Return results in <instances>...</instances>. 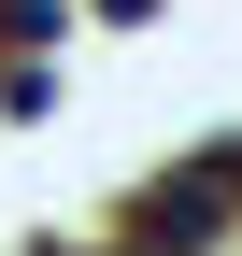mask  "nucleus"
Masks as SVG:
<instances>
[{
    "instance_id": "1",
    "label": "nucleus",
    "mask_w": 242,
    "mask_h": 256,
    "mask_svg": "<svg viewBox=\"0 0 242 256\" xmlns=\"http://www.w3.org/2000/svg\"><path fill=\"white\" fill-rule=\"evenodd\" d=\"M228 200H242V185H228V156H200V171H171L157 200H142V256H200V242L228 228Z\"/></svg>"
}]
</instances>
